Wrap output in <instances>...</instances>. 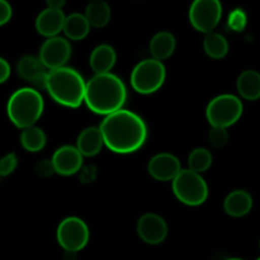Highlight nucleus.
Masks as SVG:
<instances>
[{
    "mask_svg": "<svg viewBox=\"0 0 260 260\" xmlns=\"http://www.w3.org/2000/svg\"><path fill=\"white\" fill-rule=\"evenodd\" d=\"M104 145L116 154H132L141 149L147 139V126L144 119L128 109H119L102 121Z\"/></svg>",
    "mask_w": 260,
    "mask_h": 260,
    "instance_id": "f257e3e1",
    "label": "nucleus"
},
{
    "mask_svg": "<svg viewBox=\"0 0 260 260\" xmlns=\"http://www.w3.org/2000/svg\"><path fill=\"white\" fill-rule=\"evenodd\" d=\"M127 99L123 81L114 74L94 75L85 85L84 102L93 113L108 116L122 109Z\"/></svg>",
    "mask_w": 260,
    "mask_h": 260,
    "instance_id": "f03ea898",
    "label": "nucleus"
},
{
    "mask_svg": "<svg viewBox=\"0 0 260 260\" xmlns=\"http://www.w3.org/2000/svg\"><path fill=\"white\" fill-rule=\"evenodd\" d=\"M85 85L83 76L70 68L48 71L45 89L56 103L69 108H78L84 102Z\"/></svg>",
    "mask_w": 260,
    "mask_h": 260,
    "instance_id": "7ed1b4c3",
    "label": "nucleus"
},
{
    "mask_svg": "<svg viewBox=\"0 0 260 260\" xmlns=\"http://www.w3.org/2000/svg\"><path fill=\"white\" fill-rule=\"evenodd\" d=\"M45 108L43 98L35 88H20L10 95L7 113L10 122L20 129L35 126Z\"/></svg>",
    "mask_w": 260,
    "mask_h": 260,
    "instance_id": "20e7f679",
    "label": "nucleus"
},
{
    "mask_svg": "<svg viewBox=\"0 0 260 260\" xmlns=\"http://www.w3.org/2000/svg\"><path fill=\"white\" fill-rule=\"evenodd\" d=\"M172 182L173 192L183 205L196 207L203 205L207 201L208 185L202 175L198 173L189 169H182Z\"/></svg>",
    "mask_w": 260,
    "mask_h": 260,
    "instance_id": "39448f33",
    "label": "nucleus"
},
{
    "mask_svg": "<svg viewBox=\"0 0 260 260\" xmlns=\"http://www.w3.org/2000/svg\"><path fill=\"white\" fill-rule=\"evenodd\" d=\"M167 70L161 61L146 58L134 68L131 73V86L144 95L155 93L164 84Z\"/></svg>",
    "mask_w": 260,
    "mask_h": 260,
    "instance_id": "423d86ee",
    "label": "nucleus"
},
{
    "mask_svg": "<svg viewBox=\"0 0 260 260\" xmlns=\"http://www.w3.org/2000/svg\"><path fill=\"white\" fill-rule=\"evenodd\" d=\"M243 103L233 94H222L208 103L206 117L212 127L228 128L240 119L243 114Z\"/></svg>",
    "mask_w": 260,
    "mask_h": 260,
    "instance_id": "0eeeda50",
    "label": "nucleus"
},
{
    "mask_svg": "<svg viewBox=\"0 0 260 260\" xmlns=\"http://www.w3.org/2000/svg\"><path fill=\"white\" fill-rule=\"evenodd\" d=\"M57 243L68 253H78L89 243V228L81 218L68 217L62 220L56 231Z\"/></svg>",
    "mask_w": 260,
    "mask_h": 260,
    "instance_id": "6e6552de",
    "label": "nucleus"
},
{
    "mask_svg": "<svg viewBox=\"0 0 260 260\" xmlns=\"http://www.w3.org/2000/svg\"><path fill=\"white\" fill-rule=\"evenodd\" d=\"M222 18L220 0H193L189 8V22L196 30L202 33L213 32Z\"/></svg>",
    "mask_w": 260,
    "mask_h": 260,
    "instance_id": "1a4fd4ad",
    "label": "nucleus"
},
{
    "mask_svg": "<svg viewBox=\"0 0 260 260\" xmlns=\"http://www.w3.org/2000/svg\"><path fill=\"white\" fill-rule=\"evenodd\" d=\"M71 56V45L65 37L47 38L41 46L38 58L48 71L63 68Z\"/></svg>",
    "mask_w": 260,
    "mask_h": 260,
    "instance_id": "9d476101",
    "label": "nucleus"
},
{
    "mask_svg": "<svg viewBox=\"0 0 260 260\" xmlns=\"http://www.w3.org/2000/svg\"><path fill=\"white\" fill-rule=\"evenodd\" d=\"M137 235L149 245H159L167 239L168 225L161 216L145 213L137 221Z\"/></svg>",
    "mask_w": 260,
    "mask_h": 260,
    "instance_id": "9b49d317",
    "label": "nucleus"
},
{
    "mask_svg": "<svg viewBox=\"0 0 260 260\" xmlns=\"http://www.w3.org/2000/svg\"><path fill=\"white\" fill-rule=\"evenodd\" d=\"M182 170L179 159L169 152H160L150 159L147 172L159 182H170Z\"/></svg>",
    "mask_w": 260,
    "mask_h": 260,
    "instance_id": "f8f14e48",
    "label": "nucleus"
},
{
    "mask_svg": "<svg viewBox=\"0 0 260 260\" xmlns=\"http://www.w3.org/2000/svg\"><path fill=\"white\" fill-rule=\"evenodd\" d=\"M51 162H52L55 173L63 177H69V175L76 174L80 170L83 165V155L75 146L65 145L56 150Z\"/></svg>",
    "mask_w": 260,
    "mask_h": 260,
    "instance_id": "ddd939ff",
    "label": "nucleus"
},
{
    "mask_svg": "<svg viewBox=\"0 0 260 260\" xmlns=\"http://www.w3.org/2000/svg\"><path fill=\"white\" fill-rule=\"evenodd\" d=\"M17 73L20 78L27 83L33 84L38 88L45 89L46 78H47V69L43 66L41 60L36 56H23L17 63Z\"/></svg>",
    "mask_w": 260,
    "mask_h": 260,
    "instance_id": "4468645a",
    "label": "nucleus"
},
{
    "mask_svg": "<svg viewBox=\"0 0 260 260\" xmlns=\"http://www.w3.org/2000/svg\"><path fill=\"white\" fill-rule=\"evenodd\" d=\"M65 18L62 10L46 8L36 18V30L43 37H56L62 32Z\"/></svg>",
    "mask_w": 260,
    "mask_h": 260,
    "instance_id": "2eb2a0df",
    "label": "nucleus"
},
{
    "mask_svg": "<svg viewBox=\"0 0 260 260\" xmlns=\"http://www.w3.org/2000/svg\"><path fill=\"white\" fill-rule=\"evenodd\" d=\"M104 146L103 137L98 127H88L83 129L76 140V149L81 155L91 157L98 155Z\"/></svg>",
    "mask_w": 260,
    "mask_h": 260,
    "instance_id": "dca6fc26",
    "label": "nucleus"
},
{
    "mask_svg": "<svg viewBox=\"0 0 260 260\" xmlns=\"http://www.w3.org/2000/svg\"><path fill=\"white\" fill-rule=\"evenodd\" d=\"M117 55L116 51L109 45H99L91 51L90 57H89V63H90L91 70L99 74H108L116 65Z\"/></svg>",
    "mask_w": 260,
    "mask_h": 260,
    "instance_id": "f3484780",
    "label": "nucleus"
},
{
    "mask_svg": "<svg viewBox=\"0 0 260 260\" xmlns=\"http://www.w3.org/2000/svg\"><path fill=\"white\" fill-rule=\"evenodd\" d=\"M223 208L231 217H243L253 208V197L246 190H234L225 198Z\"/></svg>",
    "mask_w": 260,
    "mask_h": 260,
    "instance_id": "a211bd4d",
    "label": "nucleus"
},
{
    "mask_svg": "<svg viewBox=\"0 0 260 260\" xmlns=\"http://www.w3.org/2000/svg\"><path fill=\"white\" fill-rule=\"evenodd\" d=\"M177 47L175 37L170 32H159L150 41V53L154 60H167L174 53Z\"/></svg>",
    "mask_w": 260,
    "mask_h": 260,
    "instance_id": "6ab92c4d",
    "label": "nucleus"
},
{
    "mask_svg": "<svg viewBox=\"0 0 260 260\" xmlns=\"http://www.w3.org/2000/svg\"><path fill=\"white\" fill-rule=\"evenodd\" d=\"M236 88L241 98L245 101H256L260 98V73L256 70H245L236 81Z\"/></svg>",
    "mask_w": 260,
    "mask_h": 260,
    "instance_id": "aec40b11",
    "label": "nucleus"
},
{
    "mask_svg": "<svg viewBox=\"0 0 260 260\" xmlns=\"http://www.w3.org/2000/svg\"><path fill=\"white\" fill-rule=\"evenodd\" d=\"M84 15L90 27L103 28L111 20V7L104 0H93L85 8Z\"/></svg>",
    "mask_w": 260,
    "mask_h": 260,
    "instance_id": "412c9836",
    "label": "nucleus"
},
{
    "mask_svg": "<svg viewBox=\"0 0 260 260\" xmlns=\"http://www.w3.org/2000/svg\"><path fill=\"white\" fill-rule=\"evenodd\" d=\"M90 25L86 20L85 15L80 13H73L65 18L62 32L69 40L81 41L90 32Z\"/></svg>",
    "mask_w": 260,
    "mask_h": 260,
    "instance_id": "4be33fe9",
    "label": "nucleus"
},
{
    "mask_svg": "<svg viewBox=\"0 0 260 260\" xmlns=\"http://www.w3.org/2000/svg\"><path fill=\"white\" fill-rule=\"evenodd\" d=\"M46 142H47V137H46V134L43 132V129H41L40 127L32 126L22 129V134H20V145H22L25 151H41L46 146Z\"/></svg>",
    "mask_w": 260,
    "mask_h": 260,
    "instance_id": "5701e85b",
    "label": "nucleus"
},
{
    "mask_svg": "<svg viewBox=\"0 0 260 260\" xmlns=\"http://www.w3.org/2000/svg\"><path fill=\"white\" fill-rule=\"evenodd\" d=\"M203 48L206 53L213 60H221L229 52V42L222 35L216 32H210L205 36Z\"/></svg>",
    "mask_w": 260,
    "mask_h": 260,
    "instance_id": "b1692460",
    "label": "nucleus"
},
{
    "mask_svg": "<svg viewBox=\"0 0 260 260\" xmlns=\"http://www.w3.org/2000/svg\"><path fill=\"white\" fill-rule=\"evenodd\" d=\"M212 165V154L205 147L194 149L188 156V169L202 174L207 172Z\"/></svg>",
    "mask_w": 260,
    "mask_h": 260,
    "instance_id": "393cba45",
    "label": "nucleus"
},
{
    "mask_svg": "<svg viewBox=\"0 0 260 260\" xmlns=\"http://www.w3.org/2000/svg\"><path fill=\"white\" fill-rule=\"evenodd\" d=\"M229 132L228 128H221V127H212V129L208 134V141L212 146L222 147L228 144Z\"/></svg>",
    "mask_w": 260,
    "mask_h": 260,
    "instance_id": "a878e982",
    "label": "nucleus"
},
{
    "mask_svg": "<svg viewBox=\"0 0 260 260\" xmlns=\"http://www.w3.org/2000/svg\"><path fill=\"white\" fill-rule=\"evenodd\" d=\"M18 167V157L14 152L5 155L0 159V177H8Z\"/></svg>",
    "mask_w": 260,
    "mask_h": 260,
    "instance_id": "bb28decb",
    "label": "nucleus"
},
{
    "mask_svg": "<svg viewBox=\"0 0 260 260\" xmlns=\"http://www.w3.org/2000/svg\"><path fill=\"white\" fill-rule=\"evenodd\" d=\"M246 24V15L243 10L236 9L229 17V25L234 30H243Z\"/></svg>",
    "mask_w": 260,
    "mask_h": 260,
    "instance_id": "cd10ccee",
    "label": "nucleus"
},
{
    "mask_svg": "<svg viewBox=\"0 0 260 260\" xmlns=\"http://www.w3.org/2000/svg\"><path fill=\"white\" fill-rule=\"evenodd\" d=\"M13 15V9L7 0H0V27L7 24Z\"/></svg>",
    "mask_w": 260,
    "mask_h": 260,
    "instance_id": "c85d7f7f",
    "label": "nucleus"
},
{
    "mask_svg": "<svg viewBox=\"0 0 260 260\" xmlns=\"http://www.w3.org/2000/svg\"><path fill=\"white\" fill-rule=\"evenodd\" d=\"M10 65L5 58L0 57V84L5 83L10 76Z\"/></svg>",
    "mask_w": 260,
    "mask_h": 260,
    "instance_id": "c756f323",
    "label": "nucleus"
},
{
    "mask_svg": "<svg viewBox=\"0 0 260 260\" xmlns=\"http://www.w3.org/2000/svg\"><path fill=\"white\" fill-rule=\"evenodd\" d=\"M52 173H55L52 167V162H48L47 160H43L41 164L37 165V174L43 175V177H47V175H51Z\"/></svg>",
    "mask_w": 260,
    "mask_h": 260,
    "instance_id": "7c9ffc66",
    "label": "nucleus"
},
{
    "mask_svg": "<svg viewBox=\"0 0 260 260\" xmlns=\"http://www.w3.org/2000/svg\"><path fill=\"white\" fill-rule=\"evenodd\" d=\"M65 3L66 0H46L47 8H50V9L62 10V7L65 5Z\"/></svg>",
    "mask_w": 260,
    "mask_h": 260,
    "instance_id": "2f4dec72",
    "label": "nucleus"
},
{
    "mask_svg": "<svg viewBox=\"0 0 260 260\" xmlns=\"http://www.w3.org/2000/svg\"><path fill=\"white\" fill-rule=\"evenodd\" d=\"M226 260H244V259H240V258H230V259H226Z\"/></svg>",
    "mask_w": 260,
    "mask_h": 260,
    "instance_id": "473e14b6",
    "label": "nucleus"
},
{
    "mask_svg": "<svg viewBox=\"0 0 260 260\" xmlns=\"http://www.w3.org/2000/svg\"><path fill=\"white\" fill-rule=\"evenodd\" d=\"M256 260H260V258H258V259H256Z\"/></svg>",
    "mask_w": 260,
    "mask_h": 260,
    "instance_id": "72a5a7b5",
    "label": "nucleus"
},
{
    "mask_svg": "<svg viewBox=\"0 0 260 260\" xmlns=\"http://www.w3.org/2000/svg\"><path fill=\"white\" fill-rule=\"evenodd\" d=\"M259 246H260V243H259Z\"/></svg>",
    "mask_w": 260,
    "mask_h": 260,
    "instance_id": "f704fd0d",
    "label": "nucleus"
},
{
    "mask_svg": "<svg viewBox=\"0 0 260 260\" xmlns=\"http://www.w3.org/2000/svg\"><path fill=\"white\" fill-rule=\"evenodd\" d=\"M91 2H93V0H91Z\"/></svg>",
    "mask_w": 260,
    "mask_h": 260,
    "instance_id": "c9c22d12",
    "label": "nucleus"
}]
</instances>
